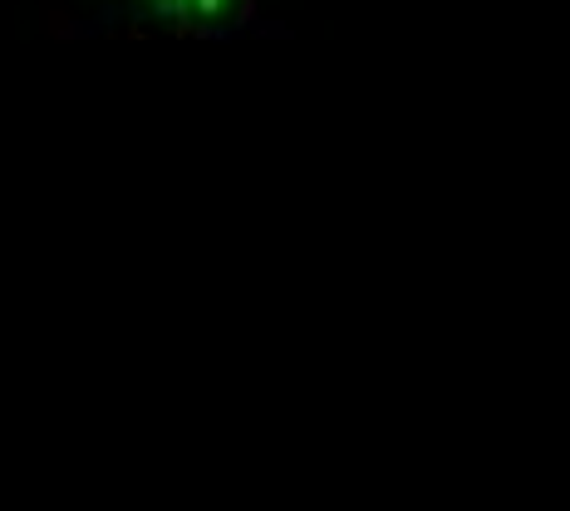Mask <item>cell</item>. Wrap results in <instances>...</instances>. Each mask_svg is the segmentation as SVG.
I'll return each mask as SVG.
<instances>
[{
	"mask_svg": "<svg viewBox=\"0 0 570 511\" xmlns=\"http://www.w3.org/2000/svg\"><path fill=\"white\" fill-rule=\"evenodd\" d=\"M118 5L143 10L153 20H216V15L241 10L246 0H118Z\"/></svg>",
	"mask_w": 570,
	"mask_h": 511,
	"instance_id": "cell-1",
	"label": "cell"
}]
</instances>
